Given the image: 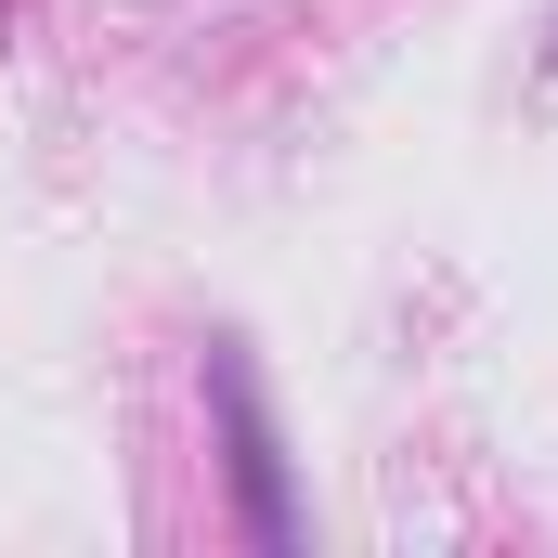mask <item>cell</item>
Instances as JSON below:
<instances>
[{
    "label": "cell",
    "instance_id": "cell-1",
    "mask_svg": "<svg viewBox=\"0 0 558 558\" xmlns=\"http://www.w3.org/2000/svg\"><path fill=\"white\" fill-rule=\"evenodd\" d=\"M208 403H221V441H234V494H247V533L286 558V546H299V507H286L274 416H260V390H247V364H234V351H208Z\"/></svg>",
    "mask_w": 558,
    "mask_h": 558
}]
</instances>
